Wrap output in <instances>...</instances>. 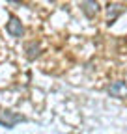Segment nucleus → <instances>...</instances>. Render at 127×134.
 I'll return each mask as SVG.
<instances>
[{"label":"nucleus","mask_w":127,"mask_h":134,"mask_svg":"<svg viewBox=\"0 0 127 134\" xmlns=\"http://www.w3.org/2000/svg\"><path fill=\"white\" fill-rule=\"evenodd\" d=\"M6 30H8L9 36H13V37H21L23 32H24V28H23V24H21V21L17 19V17H9Z\"/></svg>","instance_id":"obj_1"},{"label":"nucleus","mask_w":127,"mask_h":134,"mask_svg":"<svg viewBox=\"0 0 127 134\" xmlns=\"http://www.w3.org/2000/svg\"><path fill=\"white\" fill-rule=\"evenodd\" d=\"M23 119H24V117H23V115H19V114L4 112V117H0V125L6 127V129H11L15 123H19V121H23Z\"/></svg>","instance_id":"obj_2"},{"label":"nucleus","mask_w":127,"mask_h":134,"mask_svg":"<svg viewBox=\"0 0 127 134\" xmlns=\"http://www.w3.org/2000/svg\"><path fill=\"white\" fill-rule=\"evenodd\" d=\"M108 91H110V95H114V97H125L127 95V86H125V82H114Z\"/></svg>","instance_id":"obj_3"},{"label":"nucleus","mask_w":127,"mask_h":134,"mask_svg":"<svg viewBox=\"0 0 127 134\" xmlns=\"http://www.w3.org/2000/svg\"><path fill=\"white\" fill-rule=\"evenodd\" d=\"M82 11L88 17H92L93 13H97V4H95V2H82Z\"/></svg>","instance_id":"obj_4"},{"label":"nucleus","mask_w":127,"mask_h":134,"mask_svg":"<svg viewBox=\"0 0 127 134\" xmlns=\"http://www.w3.org/2000/svg\"><path fill=\"white\" fill-rule=\"evenodd\" d=\"M121 6L120 4H112V6H108V21H114L116 17H118V13H121Z\"/></svg>","instance_id":"obj_5"},{"label":"nucleus","mask_w":127,"mask_h":134,"mask_svg":"<svg viewBox=\"0 0 127 134\" xmlns=\"http://www.w3.org/2000/svg\"><path fill=\"white\" fill-rule=\"evenodd\" d=\"M39 45H36V43H32V45H28V58H36L39 52Z\"/></svg>","instance_id":"obj_6"}]
</instances>
